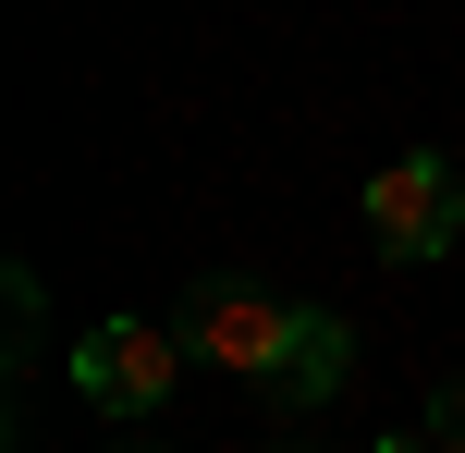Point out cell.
<instances>
[{
	"label": "cell",
	"instance_id": "cell-1",
	"mask_svg": "<svg viewBox=\"0 0 465 453\" xmlns=\"http://www.w3.org/2000/svg\"><path fill=\"white\" fill-rule=\"evenodd\" d=\"M368 233H380L392 270H429L465 233V172L441 160V147H392V160L368 172Z\"/></svg>",
	"mask_w": 465,
	"mask_h": 453
},
{
	"label": "cell",
	"instance_id": "cell-2",
	"mask_svg": "<svg viewBox=\"0 0 465 453\" xmlns=\"http://www.w3.org/2000/svg\"><path fill=\"white\" fill-rule=\"evenodd\" d=\"M184 343L209 368H232V380H270L282 392V368H294V343H306V307H282V294H257V282H209L184 307Z\"/></svg>",
	"mask_w": 465,
	"mask_h": 453
},
{
	"label": "cell",
	"instance_id": "cell-3",
	"mask_svg": "<svg viewBox=\"0 0 465 453\" xmlns=\"http://www.w3.org/2000/svg\"><path fill=\"white\" fill-rule=\"evenodd\" d=\"M172 368H184V331H160V319H98V331H74V392L111 405V417H160Z\"/></svg>",
	"mask_w": 465,
	"mask_h": 453
},
{
	"label": "cell",
	"instance_id": "cell-4",
	"mask_svg": "<svg viewBox=\"0 0 465 453\" xmlns=\"http://www.w3.org/2000/svg\"><path fill=\"white\" fill-rule=\"evenodd\" d=\"M343 368H355V331H343L331 307H306V343H294V368H282V405H331Z\"/></svg>",
	"mask_w": 465,
	"mask_h": 453
},
{
	"label": "cell",
	"instance_id": "cell-5",
	"mask_svg": "<svg viewBox=\"0 0 465 453\" xmlns=\"http://www.w3.org/2000/svg\"><path fill=\"white\" fill-rule=\"evenodd\" d=\"M429 441H441V453H465V380H441V392H429Z\"/></svg>",
	"mask_w": 465,
	"mask_h": 453
}]
</instances>
